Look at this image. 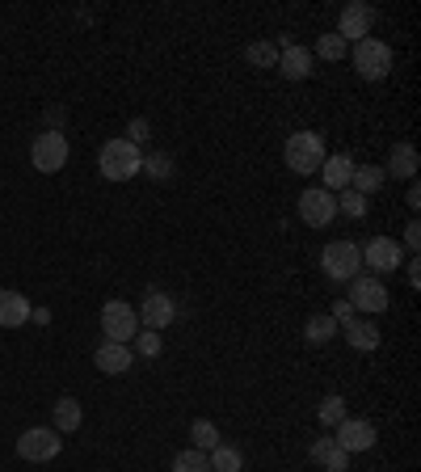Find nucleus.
<instances>
[{
	"label": "nucleus",
	"mask_w": 421,
	"mask_h": 472,
	"mask_svg": "<svg viewBox=\"0 0 421 472\" xmlns=\"http://www.w3.org/2000/svg\"><path fill=\"white\" fill-rule=\"evenodd\" d=\"M346 303L354 308V313H367V316H375V313H384L388 308V287H384V279H375V275H359V279L349 283V295H346Z\"/></svg>",
	"instance_id": "8"
},
{
	"label": "nucleus",
	"mask_w": 421,
	"mask_h": 472,
	"mask_svg": "<svg viewBox=\"0 0 421 472\" xmlns=\"http://www.w3.org/2000/svg\"><path fill=\"white\" fill-rule=\"evenodd\" d=\"M354 160L346 157V152H333V157H325V165H321V178H325V190L329 194H341L349 190V178H354Z\"/></svg>",
	"instance_id": "16"
},
{
	"label": "nucleus",
	"mask_w": 421,
	"mask_h": 472,
	"mask_svg": "<svg viewBox=\"0 0 421 472\" xmlns=\"http://www.w3.org/2000/svg\"><path fill=\"white\" fill-rule=\"evenodd\" d=\"M97 169H101V178L106 182H131L135 173L144 169V152L127 140V135H119V140H106L101 144V152H97Z\"/></svg>",
	"instance_id": "1"
},
{
	"label": "nucleus",
	"mask_w": 421,
	"mask_h": 472,
	"mask_svg": "<svg viewBox=\"0 0 421 472\" xmlns=\"http://www.w3.org/2000/svg\"><path fill=\"white\" fill-rule=\"evenodd\" d=\"M101 333L106 342H122V346H131V338L139 333V316L127 300H106L101 303Z\"/></svg>",
	"instance_id": "5"
},
{
	"label": "nucleus",
	"mask_w": 421,
	"mask_h": 472,
	"mask_svg": "<svg viewBox=\"0 0 421 472\" xmlns=\"http://www.w3.org/2000/svg\"><path fill=\"white\" fill-rule=\"evenodd\" d=\"M244 60H249L253 68H278V47L274 43H249Z\"/></svg>",
	"instance_id": "29"
},
{
	"label": "nucleus",
	"mask_w": 421,
	"mask_h": 472,
	"mask_svg": "<svg viewBox=\"0 0 421 472\" xmlns=\"http://www.w3.org/2000/svg\"><path fill=\"white\" fill-rule=\"evenodd\" d=\"M421 169V157H417V148L409 144V140H400L397 148H392V157H388V178H400V182H413Z\"/></svg>",
	"instance_id": "18"
},
{
	"label": "nucleus",
	"mask_w": 421,
	"mask_h": 472,
	"mask_svg": "<svg viewBox=\"0 0 421 472\" xmlns=\"http://www.w3.org/2000/svg\"><path fill=\"white\" fill-rule=\"evenodd\" d=\"M405 279H409V287H413V291L421 287V262H417V257H413L409 266H405Z\"/></svg>",
	"instance_id": "36"
},
{
	"label": "nucleus",
	"mask_w": 421,
	"mask_h": 472,
	"mask_svg": "<svg viewBox=\"0 0 421 472\" xmlns=\"http://www.w3.org/2000/svg\"><path fill=\"white\" fill-rule=\"evenodd\" d=\"M278 72L287 76V81H308L312 76V51L300 47V43H287V38H278Z\"/></svg>",
	"instance_id": "14"
},
{
	"label": "nucleus",
	"mask_w": 421,
	"mask_h": 472,
	"mask_svg": "<svg viewBox=\"0 0 421 472\" xmlns=\"http://www.w3.org/2000/svg\"><path fill=\"white\" fill-rule=\"evenodd\" d=\"M300 219L308 228H329L337 219V194H329L325 186H312V190L300 194Z\"/></svg>",
	"instance_id": "9"
},
{
	"label": "nucleus",
	"mask_w": 421,
	"mask_h": 472,
	"mask_svg": "<svg viewBox=\"0 0 421 472\" xmlns=\"http://www.w3.org/2000/svg\"><path fill=\"white\" fill-rule=\"evenodd\" d=\"M30 165L38 173H60L68 165V135L63 131H43L30 144Z\"/></svg>",
	"instance_id": "7"
},
{
	"label": "nucleus",
	"mask_w": 421,
	"mask_h": 472,
	"mask_svg": "<svg viewBox=\"0 0 421 472\" xmlns=\"http://www.w3.org/2000/svg\"><path fill=\"white\" fill-rule=\"evenodd\" d=\"M81 422H84L81 400H76V397H60V400H55V430H60V435L81 430Z\"/></svg>",
	"instance_id": "21"
},
{
	"label": "nucleus",
	"mask_w": 421,
	"mask_h": 472,
	"mask_svg": "<svg viewBox=\"0 0 421 472\" xmlns=\"http://www.w3.org/2000/svg\"><path fill=\"white\" fill-rule=\"evenodd\" d=\"M93 359H97V367H101L106 376H127L131 363H135V351L131 346H122V342H101Z\"/></svg>",
	"instance_id": "15"
},
{
	"label": "nucleus",
	"mask_w": 421,
	"mask_h": 472,
	"mask_svg": "<svg viewBox=\"0 0 421 472\" xmlns=\"http://www.w3.org/2000/svg\"><path fill=\"white\" fill-rule=\"evenodd\" d=\"M308 456H312L316 468H325V472H349V451L337 448V438H316L312 448H308Z\"/></svg>",
	"instance_id": "17"
},
{
	"label": "nucleus",
	"mask_w": 421,
	"mask_h": 472,
	"mask_svg": "<svg viewBox=\"0 0 421 472\" xmlns=\"http://www.w3.org/2000/svg\"><path fill=\"white\" fill-rule=\"evenodd\" d=\"M60 451H63V438L55 426H34V430H25V435L17 438V456L30 464H47V460H55Z\"/></svg>",
	"instance_id": "6"
},
{
	"label": "nucleus",
	"mask_w": 421,
	"mask_h": 472,
	"mask_svg": "<svg viewBox=\"0 0 421 472\" xmlns=\"http://www.w3.org/2000/svg\"><path fill=\"white\" fill-rule=\"evenodd\" d=\"M148 135H152V122H148V119H131V122H127V140H131L135 148L144 144Z\"/></svg>",
	"instance_id": "33"
},
{
	"label": "nucleus",
	"mask_w": 421,
	"mask_h": 472,
	"mask_svg": "<svg viewBox=\"0 0 421 472\" xmlns=\"http://www.w3.org/2000/svg\"><path fill=\"white\" fill-rule=\"evenodd\" d=\"M371 25H375V9L371 5H362V0H349L341 17H337V38H346V43H362V38H371Z\"/></svg>",
	"instance_id": "11"
},
{
	"label": "nucleus",
	"mask_w": 421,
	"mask_h": 472,
	"mask_svg": "<svg viewBox=\"0 0 421 472\" xmlns=\"http://www.w3.org/2000/svg\"><path fill=\"white\" fill-rule=\"evenodd\" d=\"M30 300L22 291H0V329H22L30 321Z\"/></svg>",
	"instance_id": "19"
},
{
	"label": "nucleus",
	"mask_w": 421,
	"mask_h": 472,
	"mask_svg": "<svg viewBox=\"0 0 421 472\" xmlns=\"http://www.w3.org/2000/svg\"><path fill=\"white\" fill-rule=\"evenodd\" d=\"M135 354H144V359H157L160 354V333H152V329H144V333H135Z\"/></svg>",
	"instance_id": "32"
},
{
	"label": "nucleus",
	"mask_w": 421,
	"mask_h": 472,
	"mask_svg": "<svg viewBox=\"0 0 421 472\" xmlns=\"http://www.w3.org/2000/svg\"><path fill=\"white\" fill-rule=\"evenodd\" d=\"M173 472H211V460H206V451L186 448L173 456Z\"/></svg>",
	"instance_id": "26"
},
{
	"label": "nucleus",
	"mask_w": 421,
	"mask_h": 472,
	"mask_svg": "<svg viewBox=\"0 0 421 472\" xmlns=\"http://www.w3.org/2000/svg\"><path fill=\"white\" fill-rule=\"evenodd\" d=\"M362 262L375 270V279H379V275H397V270L405 266V249H400L397 236H375V241H367V249H362Z\"/></svg>",
	"instance_id": "10"
},
{
	"label": "nucleus",
	"mask_w": 421,
	"mask_h": 472,
	"mask_svg": "<svg viewBox=\"0 0 421 472\" xmlns=\"http://www.w3.org/2000/svg\"><path fill=\"white\" fill-rule=\"evenodd\" d=\"M211 460V472H244V451L232 448V443H219V448L206 451Z\"/></svg>",
	"instance_id": "22"
},
{
	"label": "nucleus",
	"mask_w": 421,
	"mask_h": 472,
	"mask_svg": "<svg viewBox=\"0 0 421 472\" xmlns=\"http://www.w3.org/2000/svg\"><path fill=\"white\" fill-rule=\"evenodd\" d=\"M400 249H409V254H417V249H421V224H417V219H409V224H405Z\"/></svg>",
	"instance_id": "34"
},
{
	"label": "nucleus",
	"mask_w": 421,
	"mask_h": 472,
	"mask_svg": "<svg viewBox=\"0 0 421 472\" xmlns=\"http://www.w3.org/2000/svg\"><path fill=\"white\" fill-rule=\"evenodd\" d=\"M367 211H371V203H367V198H362L359 190H341V194H337V216L362 219V216H367Z\"/></svg>",
	"instance_id": "27"
},
{
	"label": "nucleus",
	"mask_w": 421,
	"mask_h": 472,
	"mask_svg": "<svg viewBox=\"0 0 421 472\" xmlns=\"http://www.w3.org/2000/svg\"><path fill=\"white\" fill-rule=\"evenodd\" d=\"M316 55H321V60H346L349 43L346 38H337V34H321L316 38Z\"/></svg>",
	"instance_id": "30"
},
{
	"label": "nucleus",
	"mask_w": 421,
	"mask_h": 472,
	"mask_svg": "<svg viewBox=\"0 0 421 472\" xmlns=\"http://www.w3.org/2000/svg\"><path fill=\"white\" fill-rule=\"evenodd\" d=\"M341 333H346V342L354 346V351H375V346H379V329H375V321H362V316L346 321Z\"/></svg>",
	"instance_id": "20"
},
{
	"label": "nucleus",
	"mask_w": 421,
	"mask_h": 472,
	"mask_svg": "<svg viewBox=\"0 0 421 472\" xmlns=\"http://www.w3.org/2000/svg\"><path fill=\"white\" fill-rule=\"evenodd\" d=\"M384 182H388V173L379 169V165H362V169H354V178H349V190H359L362 198H367V194L384 190Z\"/></svg>",
	"instance_id": "24"
},
{
	"label": "nucleus",
	"mask_w": 421,
	"mask_h": 472,
	"mask_svg": "<svg viewBox=\"0 0 421 472\" xmlns=\"http://www.w3.org/2000/svg\"><path fill=\"white\" fill-rule=\"evenodd\" d=\"M135 316H139V329H152V333H160V329L173 325V316H177V303L168 300L165 291H148L144 303L135 308Z\"/></svg>",
	"instance_id": "12"
},
{
	"label": "nucleus",
	"mask_w": 421,
	"mask_h": 472,
	"mask_svg": "<svg viewBox=\"0 0 421 472\" xmlns=\"http://www.w3.org/2000/svg\"><path fill=\"white\" fill-rule=\"evenodd\" d=\"M190 438H194V448H198V451H211V448H219V443H224V438H219V426L206 422V418H194Z\"/></svg>",
	"instance_id": "25"
},
{
	"label": "nucleus",
	"mask_w": 421,
	"mask_h": 472,
	"mask_svg": "<svg viewBox=\"0 0 421 472\" xmlns=\"http://www.w3.org/2000/svg\"><path fill=\"white\" fill-rule=\"evenodd\" d=\"M321 270L333 283H354L362 270V249L354 241H329L325 254H321Z\"/></svg>",
	"instance_id": "3"
},
{
	"label": "nucleus",
	"mask_w": 421,
	"mask_h": 472,
	"mask_svg": "<svg viewBox=\"0 0 421 472\" xmlns=\"http://www.w3.org/2000/svg\"><path fill=\"white\" fill-rule=\"evenodd\" d=\"M405 203H409L413 211H417V207H421V190H417V182H409V194H405Z\"/></svg>",
	"instance_id": "37"
},
{
	"label": "nucleus",
	"mask_w": 421,
	"mask_h": 472,
	"mask_svg": "<svg viewBox=\"0 0 421 472\" xmlns=\"http://www.w3.org/2000/svg\"><path fill=\"white\" fill-rule=\"evenodd\" d=\"M329 316H333V321H337V329H341V325H346V321H354V316H359V313H354V308H349L346 300H337V303H333V313H329Z\"/></svg>",
	"instance_id": "35"
},
{
	"label": "nucleus",
	"mask_w": 421,
	"mask_h": 472,
	"mask_svg": "<svg viewBox=\"0 0 421 472\" xmlns=\"http://www.w3.org/2000/svg\"><path fill=\"white\" fill-rule=\"evenodd\" d=\"M148 178H157V182H168L173 178V157H165V152H157V157H144V169Z\"/></svg>",
	"instance_id": "31"
},
{
	"label": "nucleus",
	"mask_w": 421,
	"mask_h": 472,
	"mask_svg": "<svg viewBox=\"0 0 421 472\" xmlns=\"http://www.w3.org/2000/svg\"><path fill=\"white\" fill-rule=\"evenodd\" d=\"M333 438H337V448L354 456V451H371L379 435H375V426L367 418H346L341 426H333Z\"/></svg>",
	"instance_id": "13"
},
{
	"label": "nucleus",
	"mask_w": 421,
	"mask_h": 472,
	"mask_svg": "<svg viewBox=\"0 0 421 472\" xmlns=\"http://www.w3.org/2000/svg\"><path fill=\"white\" fill-rule=\"evenodd\" d=\"M316 418H321V426H329V430H333V426H341L349 418L346 400H341V397H325V400H321V409H316Z\"/></svg>",
	"instance_id": "28"
},
{
	"label": "nucleus",
	"mask_w": 421,
	"mask_h": 472,
	"mask_svg": "<svg viewBox=\"0 0 421 472\" xmlns=\"http://www.w3.org/2000/svg\"><path fill=\"white\" fill-rule=\"evenodd\" d=\"M341 329H337V321L329 313H316V316H308V325H303V338L312 342V346H325V342H333Z\"/></svg>",
	"instance_id": "23"
},
{
	"label": "nucleus",
	"mask_w": 421,
	"mask_h": 472,
	"mask_svg": "<svg viewBox=\"0 0 421 472\" xmlns=\"http://www.w3.org/2000/svg\"><path fill=\"white\" fill-rule=\"evenodd\" d=\"M349 60H354V72H359L362 81H384V76L392 72V47L379 43V38H362V43H354Z\"/></svg>",
	"instance_id": "4"
},
{
	"label": "nucleus",
	"mask_w": 421,
	"mask_h": 472,
	"mask_svg": "<svg viewBox=\"0 0 421 472\" xmlns=\"http://www.w3.org/2000/svg\"><path fill=\"white\" fill-rule=\"evenodd\" d=\"M325 140L316 131H295L287 135V148H282V160H287V169L295 173H321V165H325Z\"/></svg>",
	"instance_id": "2"
}]
</instances>
